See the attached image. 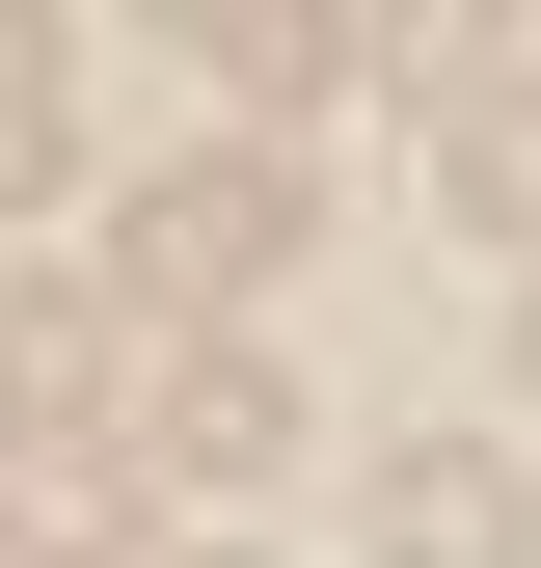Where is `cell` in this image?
<instances>
[{"label": "cell", "instance_id": "1", "mask_svg": "<svg viewBox=\"0 0 541 568\" xmlns=\"http://www.w3.org/2000/svg\"><path fill=\"white\" fill-rule=\"evenodd\" d=\"M109 271H135V298H270V271H298V163H270V135H244V163H163L109 217Z\"/></svg>", "mask_w": 541, "mask_h": 568}, {"label": "cell", "instance_id": "2", "mask_svg": "<svg viewBox=\"0 0 541 568\" xmlns=\"http://www.w3.org/2000/svg\"><path fill=\"white\" fill-rule=\"evenodd\" d=\"M379 568H541V487H514L488 434H406V460H379Z\"/></svg>", "mask_w": 541, "mask_h": 568}, {"label": "cell", "instance_id": "3", "mask_svg": "<svg viewBox=\"0 0 541 568\" xmlns=\"http://www.w3.org/2000/svg\"><path fill=\"white\" fill-rule=\"evenodd\" d=\"M270 460H298V379H270V352H190L163 434H135V487H270Z\"/></svg>", "mask_w": 541, "mask_h": 568}, {"label": "cell", "instance_id": "4", "mask_svg": "<svg viewBox=\"0 0 541 568\" xmlns=\"http://www.w3.org/2000/svg\"><path fill=\"white\" fill-rule=\"evenodd\" d=\"M433 163H460V217H488V244H541V28H488V54H460Z\"/></svg>", "mask_w": 541, "mask_h": 568}, {"label": "cell", "instance_id": "5", "mask_svg": "<svg viewBox=\"0 0 541 568\" xmlns=\"http://www.w3.org/2000/svg\"><path fill=\"white\" fill-rule=\"evenodd\" d=\"M109 379H135V298H54L28 271V298H0V434H82Z\"/></svg>", "mask_w": 541, "mask_h": 568}, {"label": "cell", "instance_id": "6", "mask_svg": "<svg viewBox=\"0 0 541 568\" xmlns=\"http://www.w3.org/2000/svg\"><path fill=\"white\" fill-rule=\"evenodd\" d=\"M135 515H163L135 460H82V434H0V568H109Z\"/></svg>", "mask_w": 541, "mask_h": 568}, {"label": "cell", "instance_id": "7", "mask_svg": "<svg viewBox=\"0 0 541 568\" xmlns=\"http://www.w3.org/2000/svg\"><path fill=\"white\" fill-rule=\"evenodd\" d=\"M379 54H406V28H298V0H217V82H244V109H325V82H379Z\"/></svg>", "mask_w": 541, "mask_h": 568}, {"label": "cell", "instance_id": "8", "mask_svg": "<svg viewBox=\"0 0 541 568\" xmlns=\"http://www.w3.org/2000/svg\"><path fill=\"white\" fill-rule=\"evenodd\" d=\"M54 135H82L54 109V28H0V190H54Z\"/></svg>", "mask_w": 541, "mask_h": 568}, {"label": "cell", "instance_id": "9", "mask_svg": "<svg viewBox=\"0 0 541 568\" xmlns=\"http://www.w3.org/2000/svg\"><path fill=\"white\" fill-rule=\"evenodd\" d=\"M514 352H541V298H514Z\"/></svg>", "mask_w": 541, "mask_h": 568}]
</instances>
